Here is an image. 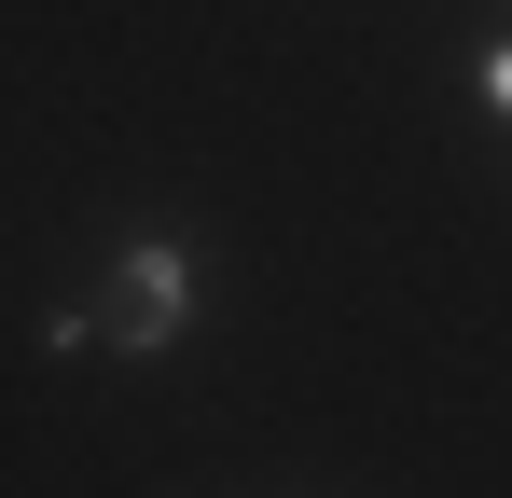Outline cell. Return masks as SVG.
Listing matches in <instances>:
<instances>
[{
    "instance_id": "6da1fadb",
    "label": "cell",
    "mask_w": 512,
    "mask_h": 498,
    "mask_svg": "<svg viewBox=\"0 0 512 498\" xmlns=\"http://www.w3.org/2000/svg\"><path fill=\"white\" fill-rule=\"evenodd\" d=\"M180 305H194V291H180V249L139 236V249H125V277H111V305H97L84 332H111V346L139 360V346H167V332H180Z\"/></svg>"
},
{
    "instance_id": "7a4b0ae2",
    "label": "cell",
    "mask_w": 512,
    "mask_h": 498,
    "mask_svg": "<svg viewBox=\"0 0 512 498\" xmlns=\"http://www.w3.org/2000/svg\"><path fill=\"white\" fill-rule=\"evenodd\" d=\"M485 97H499V111H512V42H499V56H485Z\"/></svg>"
}]
</instances>
